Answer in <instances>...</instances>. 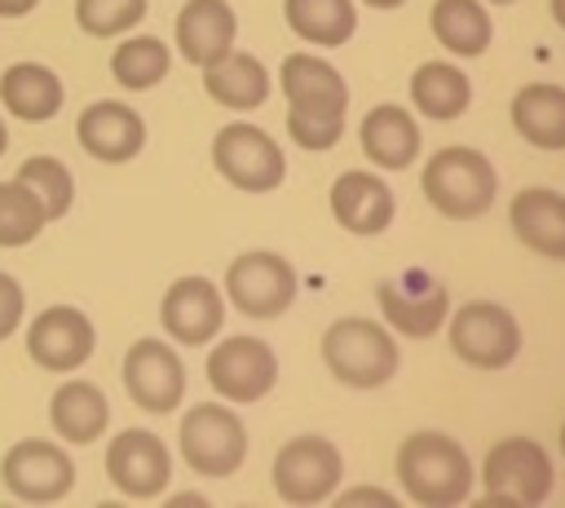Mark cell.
Instances as JSON below:
<instances>
[{"instance_id": "7bdbcfd3", "label": "cell", "mask_w": 565, "mask_h": 508, "mask_svg": "<svg viewBox=\"0 0 565 508\" xmlns=\"http://www.w3.org/2000/svg\"><path fill=\"white\" fill-rule=\"evenodd\" d=\"M490 4H512V0H490Z\"/></svg>"}, {"instance_id": "b9f144b4", "label": "cell", "mask_w": 565, "mask_h": 508, "mask_svg": "<svg viewBox=\"0 0 565 508\" xmlns=\"http://www.w3.org/2000/svg\"><path fill=\"white\" fill-rule=\"evenodd\" d=\"M561 451H565V424H561Z\"/></svg>"}, {"instance_id": "83f0119b", "label": "cell", "mask_w": 565, "mask_h": 508, "mask_svg": "<svg viewBox=\"0 0 565 508\" xmlns=\"http://www.w3.org/2000/svg\"><path fill=\"white\" fill-rule=\"evenodd\" d=\"M282 13L287 27L318 49H335L358 31L353 0H282Z\"/></svg>"}, {"instance_id": "603a6c76", "label": "cell", "mask_w": 565, "mask_h": 508, "mask_svg": "<svg viewBox=\"0 0 565 508\" xmlns=\"http://www.w3.org/2000/svg\"><path fill=\"white\" fill-rule=\"evenodd\" d=\"M62 80L40 66V62H13L4 75H0V102L13 119H26V124H44L62 110Z\"/></svg>"}, {"instance_id": "44dd1931", "label": "cell", "mask_w": 565, "mask_h": 508, "mask_svg": "<svg viewBox=\"0 0 565 508\" xmlns=\"http://www.w3.org/2000/svg\"><path fill=\"white\" fill-rule=\"evenodd\" d=\"M358 137H362V155H371V163L388 168V172L411 168L419 155V124L411 119L406 106H393V102L371 106Z\"/></svg>"}, {"instance_id": "8fae6325", "label": "cell", "mask_w": 565, "mask_h": 508, "mask_svg": "<svg viewBox=\"0 0 565 508\" xmlns=\"http://www.w3.org/2000/svg\"><path fill=\"white\" fill-rule=\"evenodd\" d=\"M278 380V358L260 336H225L207 353V384L225 402H260Z\"/></svg>"}, {"instance_id": "8992f818", "label": "cell", "mask_w": 565, "mask_h": 508, "mask_svg": "<svg viewBox=\"0 0 565 508\" xmlns=\"http://www.w3.org/2000/svg\"><path fill=\"white\" fill-rule=\"evenodd\" d=\"M212 163L234 190H247V194H269L287 177V159L278 141L247 119H234L212 137Z\"/></svg>"}, {"instance_id": "cb8c5ba5", "label": "cell", "mask_w": 565, "mask_h": 508, "mask_svg": "<svg viewBox=\"0 0 565 508\" xmlns=\"http://www.w3.org/2000/svg\"><path fill=\"white\" fill-rule=\"evenodd\" d=\"M203 88H207L212 102H221L230 110H256L269 97V71H265L260 57L230 49L225 57L203 66Z\"/></svg>"}, {"instance_id": "d6a6232c", "label": "cell", "mask_w": 565, "mask_h": 508, "mask_svg": "<svg viewBox=\"0 0 565 508\" xmlns=\"http://www.w3.org/2000/svg\"><path fill=\"white\" fill-rule=\"evenodd\" d=\"M18 181H26V186L40 194L49 221H57V216L71 208V199H75V177H71V168H66L62 159H53V155H31V159L18 168Z\"/></svg>"}, {"instance_id": "3957f363", "label": "cell", "mask_w": 565, "mask_h": 508, "mask_svg": "<svg viewBox=\"0 0 565 508\" xmlns=\"http://www.w3.org/2000/svg\"><path fill=\"white\" fill-rule=\"evenodd\" d=\"M322 362L349 389H380L397 375V340L371 318H335L322 331Z\"/></svg>"}, {"instance_id": "2e32d148", "label": "cell", "mask_w": 565, "mask_h": 508, "mask_svg": "<svg viewBox=\"0 0 565 508\" xmlns=\"http://www.w3.org/2000/svg\"><path fill=\"white\" fill-rule=\"evenodd\" d=\"M106 477L115 490H124L132 499H154L172 477V455L154 433L124 428L106 446Z\"/></svg>"}, {"instance_id": "484cf974", "label": "cell", "mask_w": 565, "mask_h": 508, "mask_svg": "<svg viewBox=\"0 0 565 508\" xmlns=\"http://www.w3.org/2000/svg\"><path fill=\"white\" fill-rule=\"evenodd\" d=\"M411 106L424 115V119H437V124H450L459 119L468 106H472V84L459 66L450 62H424L415 75H411Z\"/></svg>"}, {"instance_id": "f1b7e54d", "label": "cell", "mask_w": 565, "mask_h": 508, "mask_svg": "<svg viewBox=\"0 0 565 508\" xmlns=\"http://www.w3.org/2000/svg\"><path fill=\"white\" fill-rule=\"evenodd\" d=\"M344 106L349 97H305L287 102V133L300 150H331L344 133Z\"/></svg>"}, {"instance_id": "ffe728a7", "label": "cell", "mask_w": 565, "mask_h": 508, "mask_svg": "<svg viewBox=\"0 0 565 508\" xmlns=\"http://www.w3.org/2000/svg\"><path fill=\"white\" fill-rule=\"evenodd\" d=\"M238 18L225 0H185L177 13V49L190 66H212L234 49Z\"/></svg>"}, {"instance_id": "277c9868", "label": "cell", "mask_w": 565, "mask_h": 508, "mask_svg": "<svg viewBox=\"0 0 565 508\" xmlns=\"http://www.w3.org/2000/svg\"><path fill=\"white\" fill-rule=\"evenodd\" d=\"M481 486L490 508H534L552 495V459L534 437H503L486 451Z\"/></svg>"}, {"instance_id": "8d00e7d4", "label": "cell", "mask_w": 565, "mask_h": 508, "mask_svg": "<svg viewBox=\"0 0 565 508\" xmlns=\"http://www.w3.org/2000/svg\"><path fill=\"white\" fill-rule=\"evenodd\" d=\"M40 0H0V18H22V13H31Z\"/></svg>"}, {"instance_id": "60d3db41", "label": "cell", "mask_w": 565, "mask_h": 508, "mask_svg": "<svg viewBox=\"0 0 565 508\" xmlns=\"http://www.w3.org/2000/svg\"><path fill=\"white\" fill-rule=\"evenodd\" d=\"M4 146H9V128H4V119H0V155H4Z\"/></svg>"}, {"instance_id": "e0dca14e", "label": "cell", "mask_w": 565, "mask_h": 508, "mask_svg": "<svg viewBox=\"0 0 565 508\" xmlns=\"http://www.w3.org/2000/svg\"><path fill=\"white\" fill-rule=\"evenodd\" d=\"M75 137H79V146L93 159H102V163H128L146 146V124H141V115L132 106L106 97V102H93V106L79 110Z\"/></svg>"}, {"instance_id": "d4e9b609", "label": "cell", "mask_w": 565, "mask_h": 508, "mask_svg": "<svg viewBox=\"0 0 565 508\" xmlns=\"http://www.w3.org/2000/svg\"><path fill=\"white\" fill-rule=\"evenodd\" d=\"M512 128L539 150H565V88L521 84L512 97Z\"/></svg>"}, {"instance_id": "5bb4252c", "label": "cell", "mask_w": 565, "mask_h": 508, "mask_svg": "<svg viewBox=\"0 0 565 508\" xmlns=\"http://www.w3.org/2000/svg\"><path fill=\"white\" fill-rule=\"evenodd\" d=\"M93 345H97V331H93L88 314L75 309V305H49L26 327V353L44 371H75V367H84Z\"/></svg>"}, {"instance_id": "7402d4cb", "label": "cell", "mask_w": 565, "mask_h": 508, "mask_svg": "<svg viewBox=\"0 0 565 508\" xmlns=\"http://www.w3.org/2000/svg\"><path fill=\"white\" fill-rule=\"evenodd\" d=\"M49 420H53V433L71 446H88L106 433L110 424V402L106 393L93 384V380H66L53 402H49Z\"/></svg>"}, {"instance_id": "4316f807", "label": "cell", "mask_w": 565, "mask_h": 508, "mask_svg": "<svg viewBox=\"0 0 565 508\" xmlns=\"http://www.w3.org/2000/svg\"><path fill=\"white\" fill-rule=\"evenodd\" d=\"M428 22L441 49H450L455 57H481L494 40V22L481 0H437L428 9Z\"/></svg>"}, {"instance_id": "52a82bcc", "label": "cell", "mask_w": 565, "mask_h": 508, "mask_svg": "<svg viewBox=\"0 0 565 508\" xmlns=\"http://www.w3.org/2000/svg\"><path fill=\"white\" fill-rule=\"evenodd\" d=\"M450 349L477 371H499L521 353V327L499 300H468L450 314Z\"/></svg>"}, {"instance_id": "836d02e7", "label": "cell", "mask_w": 565, "mask_h": 508, "mask_svg": "<svg viewBox=\"0 0 565 508\" xmlns=\"http://www.w3.org/2000/svg\"><path fill=\"white\" fill-rule=\"evenodd\" d=\"M141 18H146V0H75V22L97 40L124 35Z\"/></svg>"}, {"instance_id": "5b68a950", "label": "cell", "mask_w": 565, "mask_h": 508, "mask_svg": "<svg viewBox=\"0 0 565 508\" xmlns=\"http://www.w3.org/2000/svg\"><path fill=\"white\" fill-rule=\"evenodd\" d=\"M181 459L203 477H230L247 459V428L225 402H194L181 415Z\"/></svg>"}, {"instance_id": "ac0fdd59", "label": "cell", "mask_w": 565, "mask_h": 508, "mask_svg": "<svg viewBox=\"0 0 565 508\" xmlns=\"http://www.w3.org/2000/svg\"><path fill=\"white\" fill-rule=\"evenodd\" d=\"M331 212L335 221L349 230V234H362V239H375L393 225V190L375 177V172H362V168H349L335 177L331 186Z\"/></svg>"}, {"instance_id": "e575fe53", "label": "cell", "mask_w": 565, "mask_h": 508, "mask_svg": "<svg viewBox=\"0 0 565 508\" xmlns=\"http://www.w3.org/2000/svg\"><path fill=\"white\" fill-rule=\"evenodd\" d=\"M22 309H26V296H22V283L13 274L0 269V340H9L22 322Z\"/></svg>"}, {"instance_id": "7c38bea8", "label": "cell", "mask_w": 565, "mask_h": 508, "mask_svg": "<svg viewBox=\"0 0 565 508\" xmlns=\"http://www.w3.org/2000/svg\"><path fill=\"white\" fill-rule=\"evenodd\" d=\"M119 375H124L128 398L141 411H150V415H168L185 398V367H181L177 349L163 345V340H154V336L128 345Z\"/></svg>"}, {"instance_id": "9a60e30c", "label": "cell", "mask_w": 565, "mask_h": 508, "mask_svg": "<svg viewBox=\"0 0 565 508\" xmlns=\"http://www.w3.org/2000/svg\"><path fill=\"white\" fill-rule=\"evenodd\" d=\"M159 322L177 345H207L225 327V296L212 278L185 274L163 292Z\"/></svg>"}, {"instance_id": "30bf717a", "label": "cell", "mask_w": 565, "mask_h": 508, "mask_svg": "<svg viewBox=\"0 0 565 508\" xmlns=\"http://www.w3.org/2000/svg\"><path fill=\"white\" fill-rule=\"evenodd\" d=\"M0 481H4L9 495L26 499V504H53L75 486V464L57 442L22 437L4 451Z\"/></svg>"}, {"instance_id": "6da1fadb", "label": "cell", "mask_w": 565, "mask_h": 508, "mask_svg": "<svg viewBox=\"0 0 565 508\" xmlns=\"http://www.w3.org/2000/svg\"><path fill=\"white\" fill-rule=\"evenodd\" d=\"M397 481L424 508H459L472 495V459L450 433L419 428L397 446Z\"/></svg>"}, {"instance_id": "74e56055", "label": "cell", "mask_w": 565, "mask_h": 508, "mask_svg": "<svg viewBox=\"0 0 565 508\" xmlns=\"http://www.w3.org/2000/svg\"><path fill=\"white\" fill-rule=\"evenodd\" d=\"M177 508H203V495H172Z\"/></svg>"}, {"instance_id": "ba28073f", "label": "cell", "mask_w": 565, "mask_h": 508, "mask_svg": "<svg viewBox=\"0 0 565 508\" xmlns=\"http://www.w3.org/2000/svg\"><path fill=\"white\" fill-rule=\"evenodd\" d=\"M340 477H344V459H340L335 442H327L318 433L291 437L274 455V490L282 504H296V508L322 504L335 495Z\"/></svg>"}, {"instance_id": "4fadbf2b", "label": "cell", "mask_w": 565, "mask_h": 508, "mask_svg": "<svg viewBox=\"0 0 565 508\" xmlns=\"http://www.w3.org/2000/svg\"><path fill=\"white\" fill-rule=\"evenodd\" d=\"M375 300H380L384 322L393 331L411 336V340H424V336L441 331V322L450 314V292L428 269H411L402 278H384L375 287Z\"/></svg>"}, {"instance_id": "f35d334b", "label": "cell", "mask_w": 565, "mask_h": 508, "mask_svg": "<svg viewBox=\"0 0 565 508\" xmlns=\"http://www.w3.org/2000/svg\"><path fill=\"white\" fill-rule=\"evenodd\" d=\"M362 4H371V9H397V4H406V0H362Z\"/></svg>"}, {"instance_id": "f546056e", "label": "cell", "mask_w": 565, "mask_h": 508, "mask_svg": "<svg viewBox=\"0 0 565 508\" xmlns=\"http://www.w3.org/2000/svg\"><path fill=\"white\" fill-rule=\"evenodd\" d=\"M168 66H172V53L159 35H132L110 53V75L124 88H150L168 75Z\"/></svg>"}, {"instance_id": "9c48e42d", "label": "cell", "mask_w": 565, "mask_h": 508, "mask_svg": "<svg viewBox=\"0 0 565 508\" xmlns=\"http://www.w3.org/2000/svg\"><path fill=\"white\" fill-rule=\"evenodd\" d=\"M296 292H300V278H296V269L278 252H260L256 247V252L234 256L230 269H225V296L247 318H278V314H287Z\"/></svg>"}, {"instance_id": "d6986e66", "label": "cell", "mask_w": 565, "mask_h": 508, "mask_svg": "<svg viewBox=\"0 0 565 508\" xmlns=\"http://www.w3.org/2000/svg\"><path fill=\"white\" fill-rule=\"evenodd\" d=\"M508 225L530 252H539L547 261H565V194H556L547 186L516 190L512 208H508Z\"/></svg>"}, {"instance_id": "1f68e13d", "label": "cell", "mask_w": 565, "mask_h": 508, "mask_svg": "<svg viewBox=\"0 0 565 508\" xmlns=\"http://www.w3.org/2000/svg\"><path fill=\"white\" fill-rule=\"evenodd\" d=\"M278 84H282V97L287 102H305V97H349V84L344 75L318 57V53H291L278 71Z\"/></svg>"}, {"instance_id": "4dcf8cb0", "label": "cell", "mask_w": 565, "mask_h": 508, "mask_svg": "<svg viewBox=\"0 0 565 508\" xmlns=\"http://www.w3.org/2000/svg\"><path fill=\"white\" fill-rule=\"evenodd\" d=\"M49 225L40 194L26 181H0V247H22Z\"/></svg>"}, {"instance_id": "d590c367", "label": "cell", "mask_w": 565, "mask_h": 508, "mask_svg": "<svg viewBox=\"0 0 565 508\" xmlns=\"http://www.w3.org/2000/svg\"><path fill=\"white\" fill-rule=\"evenodd\" d=\"M397 508V495H388V490H380V486H353V490H344V495H335V508Z\"/></svg>"}, {"instance_id": "7a4b0ae2", "label": "cell", "mask_w": 565, "mask_h": 508, "mask_svg": "<svg viewBox=\"0 0 565 508\" xmlns=\"http://www.w3.org/2000/svg\"><path fill=\"white\" fill-rule=\"evenodd\" d=\"M424 199L450 216V221H472L481 216L490 203H494V190H499V177H494V163L472 150V146H441L428 163H424Z\"/></svg>"}, {"instance_id": "ab89813d", "label": "cell", "mask_w": 565, "mask_h": 508, "mask_svg": "<svg viewBox=\"0 0 565 508\" xmlns=\"http://www.w3.org/2000/svg\"><path fill=\"white\" fill-rule=\"evenodd\" d=\"M552 18L565 27V0H552Z\"/></svg>"}]
</instances>
